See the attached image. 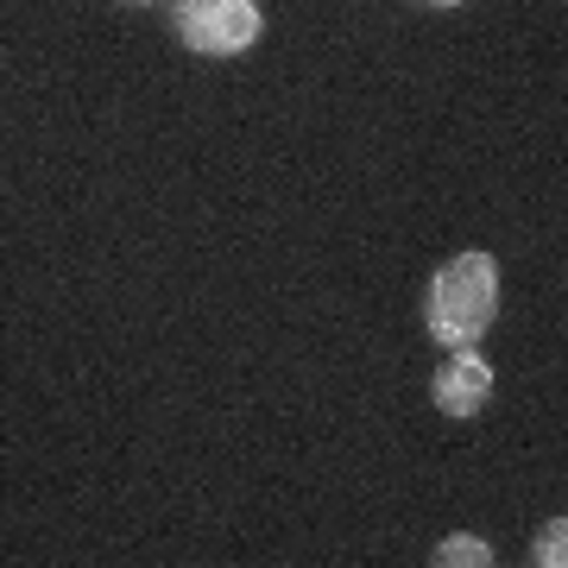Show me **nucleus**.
Instances as JSON below:
<instances>
[{
  "instance_id": "obj_1",
  "label": "nucleus",
  "mask_w": 568,
  "mask_h": 568,
  "mask_svg": "<svg viewBox=\"0 0 568 568\" xmlns=\"http://www.w3.org/2000/svg\"><path fill=\"white\" fill-rule=\"evenodd\" d=\"M493 316H499V265H493V253L467 246L429 278L424 328L443 347H474L493 328Z\"/></svg>"
},
{
  "instance_id": "obj_2",
  "label": "nucleus",
  "mask_w": 568,
  "mask_h": 568,
  "mask_svg": "<svg viewBox=\"0 0 568 568\" xmlns=\"http://www.w3.org/2000/svg\"><path fill=\"white\" fill-rule=\"evenodd\" d=\"M171 32L196 58H241L265 39L260 0H171Z\"/></svg>"
},
{
  "instance_id": "obj_3",
  "label": "nucleus",
  "mask_w": 568,
  "mask_h": 568,
  "mask_svg": "<svg viewBox=\"0 0 568 568\" xmlns=\"http://www.w3.org/2000/svg\"><path fill=\"white\" fill-rule=\"evenodd\" d=\"M487 398H493V366L474 347H448V361L429 379V405L443 410V417H480Z\"/></svg>"
},
{
  "instance_id": "obj_4",
  "label": "nucleus",
  "mask_w": 568,
  "mask_h": 568,
  "mask_svg": "<svg viewBox=\"0 0 568 568\" xmlns=\"http://www.w3.org/2000/svg\"><path fill=\"white\" fill-rule=\"evenodd\" d=\"M429 562H436V568H487V562H493V544H487V537H467V530H462V537H443Z\"/></svg>"
},
{
  "instance_id": "obj_5",
  "label": "nucleus",
  "mask_w": 568,
  "mask_h": 568,
  "mask_svg": "<svg viewBox=\"0 0 568 568\" xmlns=\"http://www.w3.org/2000/svg\"><path fill=\"white\" fill-rule=\"evenodd\" d=\"M530 562H537V568H562V562H568V525H562V518H549V525L537 530Z\"/></svg>"
},
{
  "instance_id": "obj_6",
  "label": "nucleus",
  "mask_w": 568,
  "mask_h": 568,
  "mask_svg": "<svg viewBox=\"0 0 568 568\" xmlns=\"http://www.w3.org/2000/svg\"><path fill=\"white\" fill-rule=\"evenodd\" d=\"M417 7H429V13H448V7H467V0H417Z\"/></svg>"
},
{
  "instance_id": "obj_7",
  "label": "nucleus",
  "mask_w": 568,
  "mask_h": 568,
  "mask_svg": "<svg viewBox=\"0 0 568 568\" xmlns=\"http://www.w3.org/2000/svg\"><path fill=\"white\" fill-rule=\"evenodd\" d=\"M126 7H152V0H126Z\"/></svg>"
}]
</instances>
